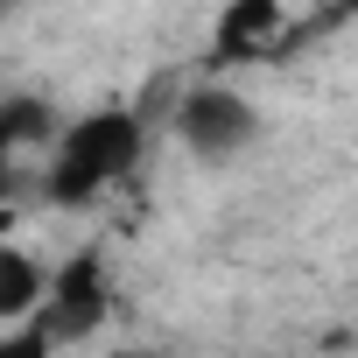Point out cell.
I'll return each instance as SVG.
<instances>
[{"label": "cell", "mask_w": 358, "mask_h": 358, "mask_svg": "<svg viewBox=\"0 0 358 358\" xmlns=\"http://www.w3.org/2000/svg\"><path fill=\"white\" fill-rule=\"evenodd\" d=\"M141 148H148V127H141V113H120V106L64 127L57 155H50V176H43L50 204H64V211L92 204L106 183H120V176L141 162Z\"/></svg>", "instance_id": "cell-1"}, {"label": "cell", "mask_w": 358, "mask_h": 358, "mask_svg": "<svg viewBox=\"0 0 358 358\" xmlns=\"http://www.w3.org/2000/svg\"><path fill=\"white\" fill-rule=\"evenodd\" d=\"M106 267L92 260V253H78L71 267H57L50 274V295L36 302V323H29V344L43 351V344H78V337H92L99 323H106Z\"/></svg>", "instance_id": "cell-2"}, {"label": "cell", "mask_w": 358, "mask_h": 358, "mask_svg": "<svg viewBox=\"0 0 358 358\" xmlns=\"http://www.w3.org/2000/svg\"><path fill=\"white\" fill-rule=\"evenodd\" d=\"M176 134H183V148L197 162H232V155H246L260 141V113L232 85H197L176 106Z\"/></svg>", "instance_id": "cell-3"}, {"label": "cell", "mask_w": 358, "mask_h": 358, "mask_svg": "<svg viewBox=\"0 0 358 358\" xmlns=\"http://www.w3.org/2000/svg\"><path fill=\"white\" fill-rule=\"evenodd\" d=\"M36 155H57V113L43 99H8L0 106V197L22 190Z\"/></svg>", "instance_id": "cell-4"}, {"label": "cell", "mask_w": 358, "mask_h": 358, "mask_svg": "<svg viewBox=\"0 0 358 358\" xmlns=\"http://www.w3.org/2000/svg\"><path fill=\"white\" fill-rule=\"evenodd\" d=\"M218 64H260L274 50H288V22H281V0H232L218 15V36H211Z\"/></svg>", "instance_id": "cell-5"}, {"label": "cell", "mask_w": 358, "mask_h": 358, "mask_svg": "<svg viewBox=\"0 0 358 358\" xmlns=\"http://www.w3.org/2000/svg\"><path fill=\"white\" fill-rule=\"evenodd\" d=\"M43 295H50V274H43L29 253L0 246V323H8V316H22V309H36Z\"/></svg>", "instance_id": "cell-6"}, {"label": "cell", "mask_w": 358, "mask_h": 358, "mask_svg": "<svg viewBox=\"0 0 358 358\" xmlns=\"http://www.w3.org/2000/svg\"><path fill=\"white\" fill-rule=\"evenodd\" d=\"M330 15H358V0H330Z\"/></svg>", "instance_id": "cell-7"}, {"label": "cell", "mask_w": 358, "mask_h": 358, "mask_svg": "<svg viewBox=\"0 0 358 358\" xmlns=\"http://www.w3.org/2000/svg\"><path fill=\"white\" fill-rule=\"evenodd\" d=\"M0 8H8V0H0Z\"/></svg>", "instance_id": "cell-8"}]
</instances>
